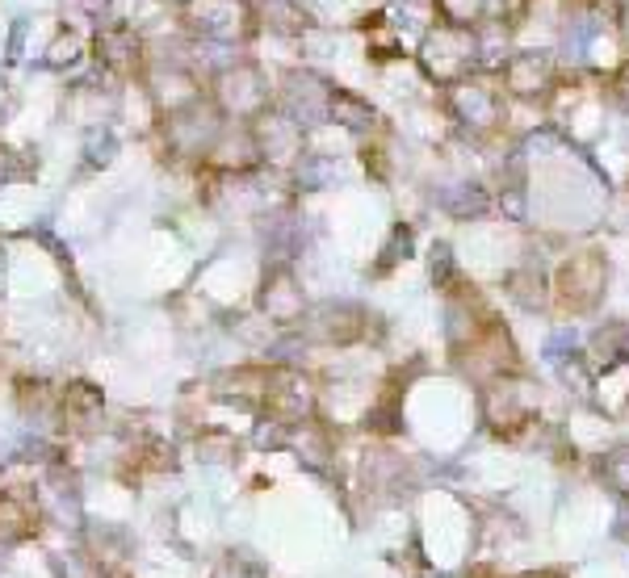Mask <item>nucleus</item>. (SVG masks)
Returning a JSON list of instances; mask_svg holds the SVG:
<instances>
[{
    "label": "nucleus",
    "instance_id": "nucleus-2",
    "mask_svg": "<svg viewBox=\"0 0 629 578\" xmlns=\"http://www.w3.org/2000/svg\"><path fill=\"white\" fill-rule=\"evenodd\" d=\"M97 55H101L105 67L131 72V67H138V38L126 34V30H105V34L97 38Z\"/></svg>",
    "mask_w": 629,
    "mask_h": 578
},
{
    "label": "nucleus",
    "instance_id": "nucleus-3",
    "mask_svg": "<svg viewBox=\"0 0 629 578\" xmlns=\"http://www.w3.org/2000/svg\"><path fill=\"white\" fill-rule=\"evenodd\" d=\"M97 578H135V574H126V570H101Z\"/></svg>",
    "mask_w": 629,
    "mask_h": 578
},
{
    "label": "nucleus",
    "instance_id": "nucleus-1",
    "mask_svg": "<svg viewBox=\"0 0 629 578\" xmlns=\"http://www.w3.org/2000/svg\"><path fill=\"white\" fill-rule=\"evenodd\" d=\"M261 311L269 314L273 323H294L307 314V302H302V289L290 272H273L265 281V294H261Z\"/></svg>",
    "mask_w": 629,
    "mask_h": 578
}]
</instances>
